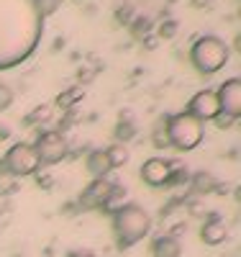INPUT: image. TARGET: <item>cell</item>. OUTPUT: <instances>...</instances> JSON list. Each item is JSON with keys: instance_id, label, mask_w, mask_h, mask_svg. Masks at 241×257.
Masks as SVG:
<instances>
[{"instance_id": "6da1fadb", "label": "cell", "mask_w": 241, "mask_h": 257, "mask_svg": "<svg viewBox=\"0 0 241 257\" xmlns=\"http://www.w3.org/2000/svg\"><path fill=\"white\" fill-rule=\"evenodd\" d=\"M41 41L36 0H0V70L26 62Z\"/></svg>"}, {"instance_id": "7a4b0ae2", "label": "cell", "mask_w": 241, "mask_h": 257, "mask_svg": "<svg viewBox=\"0 0 241 257\" xmlns=\"http://www.w3.org/2000/svg\"><path fill=\"white\" fill-rule=\"evenodd\" d=\"M111 224H113V234H116V247L118 249H128L136 242H141L146 234L151 231V216L136 203H123L118 211L111 213Z\"/></svg>"}, {"instance_id": "3957f363", "label": "cell", "mask_w": 241, "mask_h": 257, "mask_svg": "<svg viewBox=\"0 0 241 257\" xmlns=\"http://www.w3.org/2000/svg\"><path fill=\"white\" fill-rule=\"evenodd\" d=\"M231 49L221 36H200L195 39V44L190 47V62L200 75H215L218 70H223L228 64Z\"/></svg>"}, {"instance_id": "277c9868", "label": "cell", "mask_w": 241, "mask_h": 257, "mask_svg": "<svg viewBox=\"0 0 241 257\" xmlns=\"http://www.w3.org/2000/svg\"><path fill=\"white\" fill-rule=\"evenodd\" d=\"M167 128V139L169 147L180 149V152H192L195 147H200L205 139V123H200L198 118H192L187 111L174 113L164 121Z\"/></svg>"}, {"instance_id": "5b68a950", "label": "cell", "mask_w": 241, "mask_h": 257, "mask_svg": "<svg viewBox=\"0 0 241 257\" xmlns=\"http://www.w3.org/2000/svg\"><path fill=\"white\" fill-rule=\"evenodd\" d=\"M3 165H6V173L8 175H16V178L34 175L36 170L41 167L34 144H26V142L13 144L8 152H6V157H3Z\"/></svg>"}, {"instance_id": "8992f818", "label": "cell", "mask_w": 241, "mask_h": 257, "mask_svg": "<svg viewBox=\"0 0 241 257\" xmlns=\"http://www.w3.org/2000/svg\"><path fill=\"white\" fill-rule=\"evenodd\" d=\"M34 149H36L41 165H57L67 157V139L59 132H44V134H39Z\"/></svg>"}, {"instance_id": "52a82bcc", "label": "cell", "mask_w": 241, "mask_h": 257, "mask_svg": "<svg viewBox=\"0 0 241 257\" xmlns=\"http://www.w3.org/2000/svg\"><path fill=\"white\" fill-rule=\"evenodd\" d=\"M187 113L192 118H198L200 123L213 121L218 113H221V105H218L215 90H200V93H195L190 98V103H187Z\"/></svg>"}, {"instance_id": "ba28073f", "label": "cell", "mask_w": 241, "mask_h": 257, "mask_svg": "<svg viewBox=\"0 0 241 257\" xmlns=\"http://www.w3.org/2000/svg\"><path fill=\"white\" fill-rule=\"evenodd\" d=\"M218 95V105H221V113L231 116V118H241V80L238 77H231L226 80L221 88L215 90Z\"/></svg>"}, {"instance_id": "9c48e42d", "label": "cell", "mask_w": 241, "mask_h": 257, "mask_svg": "<svg viewBox=\"0 0 241 257\" xmlns=\"http://www.w3.org/2000/svg\"><path fill=\"white\" fill-rule=\"evenodd\" d=\"M172 162L169 160H162V157H149L144 165H141V180L151 188H162L167 185V178L172 173Z\"/></svg>"}, {"instance_id": "30bf717a", "label": "cell", "mask_w": 241, "mask_h": 257, "mask_svg": "<svg viewBox=\"0 0 241 257\" xmlns=\"http://www.w3.org/2000/svg\"><path fill=\"white\" fill-rule=\"evenodd\" d=\"M111 190H113V180H108V178H95L90 185L82 190V196H80L77 203H80V208H100Z\"/></svg>"}, {"instance_id": "8fae6325", "label": "cell", "mask_w": 241, "mask_h": 257, "mask_svg": "<svg viewBox=\"0 0 241 257\" xmlns=\"http://www.w3.org/2000/svg\"><path fill=\"white\" fill-rule=\"evenodd\" d=\"M200 239H203L205 244H210V247L223 244V242L228 239V226H226L221 219H218V216H213L210 221L203 224V229H200Z\"/></svg>"}, {"instance_id": "7c38bea8", "label": "cell", "mask_w": 241, "mask_h": 257, "mask_svg": "<svg viewBox=\"0 0 241 257\" xmlns=\"http://www.w3.org/2000/svg\"><path fill=\"white\" fill-rule=\"evenodd\" d=\"M180 254H182V244L174 237H169V234L157 237L151 242V257H180Z\"/></svg>"}, {"instance_id": "4fadbf2b", "label": "cell", "mask_w": 241, "mask_h": 257, "mask_svg": "<svg viewBox=\"0 0 241 257\" xmlns=\"http://www.w3.org/2000/svg\"><path fill=\"white\" fill-rule=\"evenodd\" d=\"M87 165V173H90L93 178H105V173H111V162H108V155H105V149H93L90 155H87L85 160Z\"/></svg>"}, {"instance_id": "5bb4252c", "label": "cell", "mask_w": 241, "mask_h": 257, "mask_svg": "<svg viewBox=\"0 0 241 257\" xmlns=\"http://www.w3.org/2000/svg\"><path fill=\"white\" fill-rule=\"evenodd\" d=\"M105 155H108V162H111V167H123L128 160H131V152H128V147L126 144H111L105 149Z\"/></svg>"}, {"instance_id": "9a60e30c", "label": "cell", "mask_w": 241, "mask_h": 257, "mask_svg": "<svg viewBox=\"0 0 241 257\" xmlns=\"http://www.w3.org/2000/svg\"><path fill=\"white\" fill-rule=\"evenodd\" d=\"M123 198H126V188H121V185H116L113 183V190L108 193V198L103 201V211H108V213H113V211H118L121 206H123Z\"/></svg>"}, {"instance_id": "2e32d148", "label": "cell", "mask_w": 241, "mask_h": 257, "mask_svg": "<svg viewBox=\"0 0 241 257\" xmlns=\"http://www.w3.org/2000/svg\"><path fill=\"white\" fill-rule=\"evenodd\" d=\"M82 98V90L80 88H72V90H64L59 98H57V105L59 108H70V105H75L77 100Z\"/></svg>"}, {"instance_id": "e0dca14e", "label": "cell", "mask_w": 241, "mask_h": 257, "mask_svg": "<svg viewBox=\"0 0 241 257\" xmlns=\"http://www.w3.org/2000/svg\"><path fill=\"white\" fill-rule=\"evenodd\" d=\"M62 3H64V0H36V11L44 18V16H52L54 11H59Z\"/></svg>"}, {"instance_id": "ac0fdd59", "label": "cell", "mask_w": 241, "mask_h": 257, "mask_svg": "<svg viewBox=\"0 0 241 257\" xmlns=\"http://www.w3.org/2000/svg\"><path fill=\"white\" fill-rule=\"evenodd\" d=\"M151 144H154L157 149L169 147V139H167V128H164V123H159V126L154 128V134H151Z\"/></svg>"}, {"instance_id": "d6986e66", "label": "cell", "mask_w": 241, "mask_h": 257, "mask_svg": "<svg viewBox=\"0 0 241 257\" xmlns=\"http://www.w3.org/2000/svg\"><path fill=\"white\" fill-rule=\"evenodd\" d=\"M13 90L8 88V85L6 82H0V113H3V111H8L11 108V103H13Z\"/></svg>"}, {"instance_id": "ffe728a7", "label": "cell", "mask_w": 241, "mask_h": 257, "mask_svg": "<svg viewBox=\"0 0 241 257\" xmlns=\"http://www.w3.org/2000/svg\"><path fill=\"white\" fill-rule=\"evenodd\" d=\"M49 116H52V108H49V105H39L36 111H31V113H29V123H41V121H49Z\"/></svg>"}, {"instance_id": "44dd1931", "label": "cell", "mask_w": 241, "mask_h": 257, "mask_svg": "<svg viewBox=\"0 0 241 257\" xmlns=\"http://www.w3.org/2000/svg\"><path fill=\"white\" fill-rule=\"evenodd\" d=\"M177 29H180L177 21H162V26H159V39H174Z\"/></svg>"}, {"instance_id": "7402d4cb", "label": "cell", "mask_w": 241, "mask_h": 257, "mask_svg": "<svg viewBox=\"0 0 241 257\" xmlns=\"http://www.w3.org/2000/svg\"><path fill=\"white\" fill-rule=\"evenodd\" d=\"M190 175H187V170L185 167H172V173H169V178H167V185H180V183H185Z\"/></svg>"}, {"instance_id": "603a6c76", "label": "cell", "mask_w": 241, "mask_h": 257, "mask_svg": "<svg viewBox=\"0 0 241 257\" xmlns=\"http://www.w3.org/2000/svg\"><path fill=\"white\" fill-rule=\"evenodd\" d=\"M195 188H198V190H210L213 188V178L208 173H198V175H195Z\"/></svg>"}, {"instance_id": "cb8c5ba5", "label": "cell", "mask_w": 241, "mask_h": 257, "mask_svg": "<svg viewBox=\"0 0 241 257\" xmlns=\"http://www.w3.org/2000/svg\"><path fill=\"white\" fill-rule=\"evenodd\" d=\"M213 123H215L218 128H231V126L236 123V118H231V116H226V113H218V116L213 118Z\"/></svg>"}, {"instance_id": "d4e9b609", "label": "cell", "mask_w": 241, "mask_h": 257, "mask_svg": "<svg viewBox=\"0 0 241 257\" xmlns=\"http://www.w3.org/2000/svg\"><path fill=\"white\" fill-rule=\"evenodd\" d=\"M134 132H136V128L131 126V123H118V128H116V134H118L121 139H126V137H134Z\"/></svg>"}, {"instance_id": "484cf974", "label": "cell", "mask_w": 241, "mask_h": 257, "mask_svg": "<svg viewBox=\"0 0 241 257\" xmlns=\"http://www.w3.org/2000/svg\"><path fill=\"white\" fill-rule=\"evenodd\" d=\"M159 44V36H151V34H146V39H144V47L146 49H154Z\"/></svg>"}, {"instance_id": "4316f807", "label": "cell", "mask_w": 241, "mask_h": 257, "mask_svg": "<svg viewBox=\"0 0 241 257\" xmlns=\"http://www.w3.org/2000/svg\"><path fill=\"white\" fill-rule=\"evenodd\" d=\"M149 29V21L146 18H136V24H134V31L139 34V31H146Z\"/></svg>"}, {"instance_id": "83f0119b", "label": "cell", "mask_w": 241, "mask_h": 257, "mask_svg": "<svg viewBox=\"0 0 241 257\" xmlns=\"http://www.w3.org/2000/svg\"><path fill=\"white\" fill-rule=\"evenodd\" d=\"M77 257H95V254H90V252H80Z\"/></svg>"}]
</instances>
